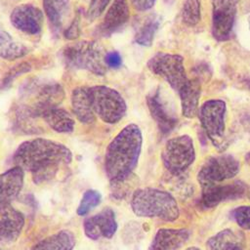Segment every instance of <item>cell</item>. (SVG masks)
Returning a JSON list of instances; mask_svg holds the SVG:
<instances>
[{
	"instance_id": "obj_22",
	"label": "cell",
	"mask_w": 250,
	"mask_h": 250,
	"mask_svg": "<svg viewBox=\"0 0 250 250\" xmlns=\"http://www.w3.org/2000/svg\"><path fill=\"white\" fill-rule=\"evenodd\" d=\"M43 7L53 30L64 31L70 16L69 0H43Z\"/></svg>"
},
{
	"instance_id": "obj_37",
	"label": "cell",
	"mask_w": 250,
	"mask_h": 250,
	"mask_svg": "<svg viewBox=\"0 0 250 250\" xmlns=\"http://www.w3.org/2000/svg\"><path fill=\"white\" fill-rule=\"evenodd\" d=\"M187 250H201V249L198 248V247H193V246H192V247H188Z\"/></svg>"
},
{
	"instance_id": "obj_17",
	"label": "cell",
	"mask_w": 250,
	"mask_h": 250,
	"mask_svg": "<svg viewBox=\"0 0 250 250\" xmlns=\"http://www.w3.org/2000/svg\"><path fill=\"white\" fill-rule=\"evenodd\" d=\"M129 17L130 11L128 1L113 0L98 28V33L104 37L110 36L128 21Z\"/></svg>"
},
{
	"instance_id": "obj_9",
	"label": "cell",
	"mask_w": 250,
	"mask_h": 250,
	"mask_svg": "<svg viewBox=\"0 0 250 250\" xmlns=\"http://www.w3.org/2000/svg\"><path fill=\"white\" fill-rule=\"evenodd\" d=\"M147 67L152 73L162 77L177 93L188 80L184 58L177 54L157 53L147 62Z\"/></svg>"
},
{
	"instance_id": "obj_38",
	"label": "cell",
	"mask_w": 250,
	"mask_h": 250,
	"mask_svg": "<svg viewBox=\"0 0 250 250\" xmlns=\"http://www.w3.org/2000/svg\"><path fill=\"white\" fill-rule=\"evenodd\" d=\"M248 25H249V30H250V17H249V20H248Z\"/></svg>"
},
{
	"instance_id": "obj_12",
	"label": "cell",
	"mask_w": 250,
	"mask_h": 250,
	"mask_svg": "<svg viewBox=\"0 0 250 250\" xmlns=\"http://www.w3.org/2000/svg\"><path fill=\"white\" fill-rule=\"evenodd\" d=\"M246 186L239 181L227 185H209L202 187L201 204L206 208H213L218 204L227 201L238 199L245 193Z\"/></svg>"
},
{
	"instance_id": "obj_2",
	"label": "cell",
	"mask_w": 250,
	"mask_h": 250,
	"mask_svg": "<svg viewBox=\"0 0 250 250\" xmlns=\"http://www.w3.org/2000/svg\"><path fill=\"white\" fill-rule=\"evenodd\" d=\"M142 144V132L136 124L125 126L110 142L104 155V170L112 183H122L130 177L138 164Z\"/></svg>"
},
{
	"instance_id": "obj_23",
	"label": "cell",
	"mask_w": 250,
	"mask_h": 250,
	"mask_svg": "<svg viewBox=\"0 0 250 250\" xmlns=\"http://www.w3.org/2000/svg\"><path fill=\"white\" fill-rule=\"evenodd\" d=\"M243 236L240 232L226 229L211 236L206 243L207 250H241Z\"/></svg>"
},
{
	"instance_id": "obj_32",
	"label": "cell",
	"mask_w": 250,
	"mask_h": 250,
	"mask_svg": "<svg viewBox=\"0 0 250 250\" xmlns=\"http://www.w3.org/2000/svg\"><path fill=\"white\" fill-rule=\"evenodd\" d=\"M30 70V65L27 62H21L18 65H16L14 68H12L6 75V77L4 78L3 82H2V86L6 87L7 85L11 84V82H13V80L15 78H17L18 76H20L21 74L27 72Z\"/></svg>"
},
{
	"instance_id": "obj_26",
	"label": "cell",
	"mask_w": 250,
	"mask_h": 250,
	"mask_svg": "<svg viewBox=\"0 0 250 250\" xmlns=\"http://www.w3.org/2000/svg\"><path fill=\"white\" fill-rule=\"evenodd\" d=\"M27 49L21 43L16 41L12 36L0 26V57L13 61L23 57L27 53Z\"/></svg>"
},
{
	"instance_id": "obj_3",
	"label": "cell",
	"mask_w": 250,
	"mask_h": 250,
	"mask_svg": "<svg viewBox=\"0 0 250 250\" xmlns=\"http://www.w3.org/2000/svg\"><path fill=\"white\" fill-rule=\"evenodd\" d=\"M63 98L64 92L59 83L35 79L21 88V106L28 118L43 117L49 110L58 107Z\"/></svg>"
},
{
	"instance_id": "obj_15",
	"label": "cell",
	"mask_w": 250,
	"mask_h": 250,
	"mask_svg": "<svg viewBox=\"0 0 250 250\" xmlns=\"http://www.w3.org/2000/svg\"><path fill=\"white\" fill-rule=\"evenodd\" d=\"M11 22L19 30L35 35L43 26V13L37 7L30 4H23L16 7L11 14Z\"/></svg>"
},
{
	"instance_id": "obj_21",
	"label": "cell",
	"mask_w": 250,
	"mask_h": 250,
	"mask_svg": "<svg viewBox=\"0 0 250 250\" xmlns=\"http://www.w3.org/2000/svg\"><path fill=\"white\" fill-rule=\"evenodd\" d=\"M71 108L73 114L81 123L90 124L96 120V113L93 109L89 88L79 87L72 91Z\"/></svg>"
},
{
	"instance_id": "obj_31",
	"label": "cell",
	"mask_w": 250,
	"mask_h": 250,
	"mask_svg": "<svg viewBox=\"0 0 250 250\" xmlns=\"http://www.w3.org/2000/svg\"><path fill=\"white\" fill-rule=\"evenodd\" d=\"M110 0H90L89 7L87 10V18L90 21H94L102 15Z\"/></svg>"
},
{
	"instance_id": "obj_7",
	"label": "cell",
	"mask_w": 250,
	"mask_h": 250,
	"mask_svg": "<svg viewBox=\"0 0 250 250\" xmlns=\"http://www.w3.org/2000/svg\"><path fill=\"white\" fill-rule=\"evenodd\" d=\"M161 157L165 168L171 174L175 176L181 175L195 159L192 138L188 135H182L168 140Z\"/></svg>"
},
{
	"instance_id": "obj_18",
	"label": "cell",
	"mask_w": 250,
	"mask_h": 250,
	"mask_svg": "<svg viewBox=\"0 0 250 250\" xmlns=\"http://www.w3.org/2000/svg\"><path fill=\"white\" fill-rule=\"evenodd\" d=\"M189 238L186 229H160L155 233L148 250H179Z\"/></svg>"
},
{
	"instance_id": "obj_36",
	"label": "cell",
	"mask_w": 250,
	"mask_h": 250,
	"mask_svg": "<svg viewBox=\"0 0 250 250\" xmlns=\"http://www.w3.org/2000/svg\"><path fill=\"white\" fill-rule=\"evenodd\" d=\"M245 160H246V162L250 165V151L246 154V156H245Z\"/></svg>"
},
{
	"instance_id": "obj_6",
	"label": "cell",
	"mask_w": 250,
	"mask_h": 250,
	"mask_svg": "<svg viewBox=\"0 0 250 250\" xmlns=\"http://www.w3.org/2000/svg\"><path fill=\"white\" fill-rule=\"evenodd\" d=\"M226 116L227 104L223 100H208L199 107L198 117L201 127L213 146L220 150L226 147Z\"/></svg>"
},
{
	"instance_id": "obj_29",
	"label": "cell",
	"mask_w": 250,
	"mask_h": 250,
	"mask_svg": "<svg viewBox=\"0 0 250 250\" xmlns=\"http://www.w3.org/2000/svg\"><path fill=\"white\" fill-rule=\"evenodd\" d=\"M102 195L98 190L88 189L84 192L82 199L77 208V214L79 216H84L88 214L93 208L99 205L101 202Z\"/></svg>"
},
{
	"instance_id": "obj_4",
	"label": "cell",
	"mask_w": 250,
	"mask_h": 250,
	"mask_svg": "<svg viewBox=\"0 0 250 250\" xmlns=\"http://www.w3.org/2000/svg\"><path fill=\"white\" fill-rule=\"evenodd\" d=\"M131 207L139 217L159 218L167 222L175 221L180 214L178 203L172 194L152 188L137 189L133 193Z\"/></svg>"
},
{
	"instance_id": "obj_8",
	"label": "cell",
	"mask_w": 250,
	"mask_h": 250,
	"mask_svg": "<svg viewBox=\"0 0 250 250\" xmlns=\"http://www.w3.org/2000/svg\"><path fill=\"white\" fill-rule=\"evenodd\" d=\"M89 93L93 109L103 121L113 124L124 116L126 103L116 90L99 85L90 87Z\"/></svg>"
},
{
	"instance_id": "obj_5",
	"label": "cell",
	"mask_w": 250,
	"mask_h": 250,
	"mask_svg": "<svg viewBox=\"0 0 250 250\" xmlns=\"http://www.w3.org/2000/svg\"><path fill=\"white\" fill-rule=\"evenodd\" d=\"M107 52L96 41H79L65 46L62 50L64 62L73 68L89 70L104 75L107 70L105 57Z\"/></svg>"
},
{
	"instance_id": "obj_28",
	"label": "cell",
	"mask_w": 250,
	"mask_h": 250,
	"mask_svg": "<svg viewBox=\"0 0 250 250\" xmlns=\"http://www.w3.org/2000/svg\"><path fill=\"white\" fill-rule=\"evenodd\" d=\"M182 20L188 26L196 25L201 20L199 0H183Z\"/></svg>"
},
{
	"instance_id": "obj_14",
	"label": "cell",
	"mask_w": 250,
	"mask_h": 250,
	"mask_svg": "<svg viewBox=\"0 0 250 250\" xmlns=\"http://www.w3.org/2000/svg\"><path fill=\"white\" fill-rule=\"evenodd\" d=\"M164 98L161 91L157 89L147 96L146 103L149 112L159 130L163 134H168L174 129L178 119Z\"/></svg>"
},
{
	"instance_id": "obj_25",
	"label": "cell",
	"mask_w": 250,
	"mask_h": 250,
	"mask_svg": "<svg viewBox=\"0 0 250 250\" xmlns=\"http://www.w3.org/2000/svg\"><path fill=\"white\" fill-rule=\"evenodd\" d=\"M42 118L53 130L59 133H69L73 131L75 124L74 119L62 108H53L45 113Z\"/></svg>"
},
{
	"instance_id": "obj_13",
	"label": "cell",
	"mask_w": 250,
	"mask_h": 250,
	"mask_svg": "<svg viewBox=\"0 0 250 250\" xmlns=\"http://www.w3.org/2000/svg\"><path fill=\"white\" fill-rule=\"evenodd\" d=\"M24 226V217L10 203H0V244L15 242Z\"/></svg>"
},
{
	"instance_id": "obj_30",
	"label": "cell",
	"mask_w": 250,
	"mask_h": 250,
	"mask_svg": "<svg viewBox=\"0 0 250 250\" xmlns=\"http://www.w3.org/2000/svg\"><path fill=\"white\" fill-rule=\"evenodd\" d=\"M233 218L240 228L250 229V206H239L235 208L233 210Z\"/></svg>"
},
{
	"instance_id": "obj_34",
	"label": "cell",
	"mask_w": 250,
	"mask_h": 250,
	"mask_svg": "<svg viewBox=\"0 0 250 250\" xmlns=\"http://www.w3.org/2000/svg\"><path fill=\"white\" fill-rule=\"evenodd\" d=\"M105 62H106L107 67L118 68L122 63V60H121L120 55L117 52H110V53L106 54Z\"/></svg>"
},
{
	"instance_id": "obj_11",
	"label": "cell",
	"mask_w": 250,
	"mask_h": 250,
	"mask_svg": "<svg viewBox=\"0 0 250 250\" xmlns=\"http://www.w3.org/2000/svg\"><path fill=\"white\" fill-rule=\"evenodd\" d=\"M212 35L217 41H226L233 29L239 0H211Z\"/></svg>"
},
{
	"instance_id": "obj_27",
	"label": "cell",
	"mask_w": 250,
	"mask_h": 250,
	"mask_svg": "<svg viewBox=\"0 0 250 250\" xmlns=\"http://www.w3.org/2000/svg\"><path fill=\"white\" fill-rule=\"evenodd\" d=\"M159 19L155 15L146 17L136 31V42L143 46H150L152 44L155 32L159 26Z\"/></svg>"
},
{
	"instance_id": "obj_33",
	"label": "cell",
	"mask_w": 250,
	"mask_h": 250,
	"mask_svg": "<svg viewBox=\"0 0 250 250\" xmlns=\"http://www.w3.org/2000/svg\"><path fill=\"white\" fill-rule=\"evenodd\" d=\"M79 35V21L78 19H75L69 23L68 27L64 30V36L65 38L69 40H73L77 38Z\"/></svg>"
},
{
	"instance_id": "obj_1",
	"label": "cell",
	"mask_w": 250,
	"mask_h": 250,
	"mask_svg": "<svg viewBox=\"0 0 250 250\" xmlns=\"http://www.w3.org/2000/svg\"><path fill=\"white\" fill-rule=\"evenodd\" d=\"M72 154L63 145L47 139L23 142L17 148L13 161L16 166L32 173L37 184L51 180L62 164L71 161Z\"/></svg>"
},
{
	"instance_id": "obj_40",
	"label": "cell",
	"mask_w": 250,
	"mask_h": 250,
	"mask_svg": "<svg viewBox=\"0 0 250 250\" xmlns=\"http://www.w3.org/2000/svg\"><path fill=\"white\" fill-rule=\"evenodd\" d=\"M0 250H2V249H1V248H0Z\"/></svg>"
},
{
	"instance_id": "obj_10",
	"label": "cell",
	"mask_w": 250,
	"mask_h": 250,
	"mask_svg": "<svg viewBox=\"0 0 250 250\" xmlns=\"http://www.w3.org/2000/svg\"><path fill=\"white\" fill-rule=\"evenodd\" d=\"M240 169L239 161L230 154L209 156L202 164L197 179L201 187L215 185L237 175Z\"/></svg>"
},
{
	"instance_id": "obj_35",
	"label": "cell",
	"mask_w": 250,
	"mask_h": 250,
	"mask_svg": "<svg viewBox=\"0 0 250 250\" xmlns=\"http://www.w3.org/2000/svg\"><path fill=\"white\" fill-rule=\"evenodd\" d=\"M156 0H132V4L138 11H147L151 9Z\"/></svg>"
},
{
	"instance_id": "obj_20",
	"label": "cell",
	"mask_w": 250,
	"mask_h": 250,
	"mask_svg": "<svg viewBox=\"0 0 250 250\" xmlns=\"http://www.w3.org/2000/svg\"><path fill=\"white\" fill-rule=\"evenodd\" d=\"M23 169L15 166L0 174V203H10L21 190L23 186Z\"/></svg>"
},
{
	"instance_id": "obj_24",
	"label": "cell",
	"mask_w": 250,
	"mask_h": 250,
	"mask_svg": "<svg viewBox=\"0 0 250 250\" xmlns=\"http://www.w3.org/2000/svg\"><path fill=\"white\" fill-rule=\"evenodd\" d=\"M74 245V234L68 229H62L40 240L30 250H72Z\"/></svg>"
},
{
	"instance_id": "obj_39",
	"label": "cell",
	"mask_w": 250,
	"mask_h": 250,
	"mask_svg": "<svg viewBox=\"0 0 250 250\" xmlns=\"http://www.w3.org/2000/svg\"><path fill=\"white\" fill-rule=\"evenodd\" d=\"M249 199H250V189H249Z\"/></svg>"
},
{
	"instance_id": "obj_19",
	"label": "cell",
	"mask_w": 250,
	"mask_h": 250,
	"mask_svg": "<svg viewBox=\"0 0 250 250\" xmlns=\"http://www.w3.org/2000/svg\"><path fill=\"white\" fill-rule=\"evenodd\" d=\"M181 100L182 114L191 119L198 115L199 100L201 95V82L198 78H188V82L178 92Z\"/></svg>"
},
{
	"instance_id": "obj_16",
	"label": "cell",
	"mask_w": 250,
	"mask_h": 250,
	"mask_svg": "<svg viewBox=\"0 0 250 250\" xmlns=\"http://www.w3.org/2000/svg\"><path fill=\"white\" fill-rule=\"evenodd\" d=\"M116 230L117 223L115 214L110 208H105L84 221V232L88 238L93 240L99 239L100 237L111 238Z\"/></svg>"
}]
</instances>
